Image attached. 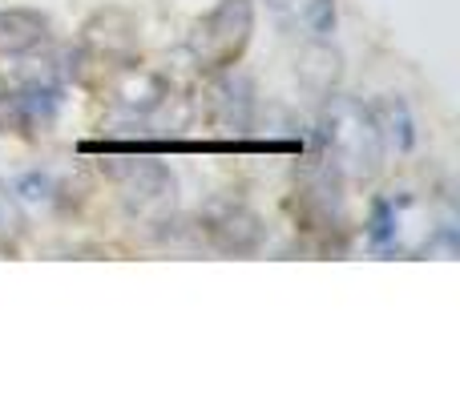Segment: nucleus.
Listing matches in <instances>:
<instances>
[{"label":"nucleus","instance_id":"obj_1","mask_svg":"<svg viewBox=\"0 0 460 403\" xmlns=\"http://www.w3.org/2000/svg\"><path fill=\"white\" fill-rule=\"evenodd\" d=\"M319 142H323V162L340 178L351 182H372L384 170V142L376 110L351 97H332L319 118Z\"/></svg>","mask_w":460,"mask_h":403},{"label":"nucleus","instance_id":"obj_2","mask_svg":"<svg viewBox=\"0 0 460 403\" xmlns=\"http://www.w3.org/2000/svg\"><path fill=\"white\" fill-rule=\"evenodd\" d=\"M254 37V4L251 0H218L199 24H194L186 53L202 73H226L238 65Z\"/></svg>","mask_w":460,"mask_h":403},{"label":"nucleus","instance_id":"obj_3","mask_svg":"<svg viewBox=\"0 0 460 403\" xmlns=\"http://www.w3.org/2000/svg\"><path fill=\"white\" fill-rule=\"evenodd\" d=\"M105 73H110V101L126 113H137V118L154 113L170 97L166 77L154 73V69H146V65H137L134 57L121 61V65H113V69H105Z\"/></svg>","mask_w":460,"mask_h":403},{"label":"nucleus","instance_id":"obj_4","mask_svg":"<svg viewBox=\"0 0 460 403\" xmlns=\"http://www.w3.org/2000/svg\"><path fill=\"white\" fill-rule=\"evenodd\" d=\"M275 21L307 45H323L335 32V0H267Z\"/></svg>","mask_w":460,"mask_h":403},{"label":"nucleus","instance_id":"obj_5","mask_svg":"<svg viewBox=\"0 0 460 403\" xmlns=\"http://www.w3.org/2000/svg\"><path fill=\"white\" fill-rule=\"evenodd\" d=\"M121 198L134 214L142 218H166V210H174V178L162 166H134L121 182Z\"/></svg>","mask_w":460,"mask_h":403},{"label":"nucleus","instance_id":"obj_6","mask_svg":"<svg viewBox=\"0 0 460 403\" xmlns=\"http://www.w3.org/2000/svg\"><path fill=\"white\" fill-rule=\"evenodd\" d=\"M49 16L37 8H0V57H29L49 45Z\"/></svg>","mask_w":460,"mask_h":403},{"label":"nucleus","instance_id":"obj_7","mask_svg":"<svg viewBox=\"0 0 460 403\" xmlns=\"http://www.w3.org/2000/svg\"><path fill=\"white\" fill-rule=\"evenodd\" d=\"M202 226L218 250H254L259 246V218L246 214L243 206H218L207 214Z\"/></svg>","mask_w":460,"mask_h":403},{"label":"nucleus","instance_id":"obj_8","mask_svg":"<svg viewBox=\"0 0 460 403\" xmlns=\"http://www.w3.org/2000/svg\"><path fill=\"white\" fill-rule=\"evenodd\" d=\"M32 118H29V105H24V89L21 81H8L0 77V134H32Z\"/></svg>","mask_w":460,"mask_h":403},{"label":"nucleus","instance_id":"obj_9","mask_svg":"<svg viewBox=\"0 0 460 403\" xmlns=\"http://www.w3.org/2000/svg\"><path fill=\"white\" fill-rule=\"evenodd\" d=\"M376 121H380V134L388 145H396V150H408L412 145V121H408V105L396 101V97H388V101L376 110Z\"/></svg>","mask_w":460,"mask_h":403},{"label":"nucleus","instance_id":"obj_10","mask_svg":"<svg viewBox=\"0 0 460 403\" xmlns=\"http://www.w3.org/2000/svg\"><path fill=\"white\" fill-rule=\"evenodd\" d=\"M24 238V214L16 198L8 194V186L0 182V250H8V246H16Z\"/></svg>","mask_w":460,"mask_h":403}]
</instances>
